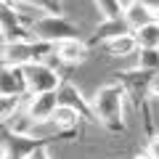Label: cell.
<instances>
[{
	"mask_svg": "<svg viewBox=\"0 0 159 159\" xmlns=\"http://www.w3.org/2000/svg\"><path fill=\"white\" fill-rule=\"evenodd\" d=\"M19 109H21V98H16V96H0V125H6Z\"/></svg>",
	"mask_w": 159,
	"mask_h": 159,
	"instance_id": "cell-16",
	"label": "cell"
},
{
	"mask_svg": "<svg viewBox=\"0 0 159 159\" xmlns=\"http://www.w3.org/2000/svg\"><path fill=\"white\" fill-rule=\"evenodd\" d=\"M135 159H151V157H148V154H146V151H141V154H138V157H135Z\"/></svg>",
	"mask_w": 159,
	"mask_h": 159,
	"instance_id": "cell-22",
	"label": "cell"
},
{
	"mask_svg": "<svg viewBox=\"0 0 159 159\" xmlns=\"http://www.w3.org/2000/svg\"><path fill=\"white\" fill-rule=\"evenodd\" d=\"M127 32H130V27L125 24L122 16H117V19H101V24L93 29V34L85 40V43H88V48L93 51V48H101L106 40L119 37V34H127Z\"/></svg>",
	"mask_w": 159,
	"mask_h": 159,
	"instance_id": "cell-9",
	"label": "cell"
},
{
	"mask_svg": "<svg viewBox=\"0 0 159 159\" xmlns=\"http://www.w3.org/2000/svg\"><path fill=\"white\" fill-rule=\"evenodd\" d=\"M98 8V13H101V19H117L122 16V0H93Z\"/></svg>",
	"mask_w": 159,
	"mask_h": 159,
	"instance_id": "cell-17",
	"label": "cell"
},
{
	"mask_svg": "<svg viewBox=\"0 0 159 159\" xmlns=\"http://www.w3.org/2000/svg\"><path fill=\"white\" fill-rule=\"evenodd\" d=\"M24 69V85H27V96L34 93H56V88L61 85V74L51 66L48 61L27 64Z\"/></svg>",
	"mask_w": 159,
	"mask_h": 159,
	"instance_id": "cell-4",
	"label": "cell"
},
{
	"mask_svg": "<svg viewBox=\"0 0 159 159\" xmlns=\"http://www.w3.org/2000/svg\"><path fill=\"white\" fill-rule=\"evenodd\" d=\"M29 37L32 40H43V43H61V40H69V37H80V27L66 19L64 13L53 11V13H45V16L34 19L29 24Z\"/></svg>",
	"mask_w": 159,
	"mask_h": 159,
	"instance_id": "cell-3",
	"label": "cell"
},
{
	"mask_svg": "<svg viewBox=\"0 0 159 159\" xmlns=\"http://www.w3.org/2000/svg\"><path fill=\"white\" fill-rule=\"evenodd\" d=\"M101 48L109 53V56H117V58L135 56V53H138V43H135V37H133V32H127V34H119V37L106 40V43H103Z\"/></svg>",
	"mask_w": 159,
	"mask_h": 159,
	"instance_id": "cell-13",
	"label": "cell"
},
{
	"mask_svg": "<svg viewBox=\"0 0 159 159\" xmlns=\"http://www.w3.org/2000/svg\"><path fill=\"white\" fill-rule=\"evenodd\" d=\"M88 56H90V48L82 37H69L53 45V58H58L64 66H80L88 61Z\"/></svg>",
	"mask_w": 159,
	"mask_h": 159,
	"instance_id": "cell-7",
	"label": "cell"
},
{
	"mask_svg": "<svg viewBox=\"0 0 159 159\" xmlns=\"http://www.w3.org/2000/svg\"><path fill=\"white\" fill-rule=\"evenodd\" d=\"M51 3H53V6H56V11H58V6H61V0H51Z\"/></svg>",
	"mask_w": 159,
	"mask_h": 159,
	"instance_id": "cell-23",
	"label": "cell"
},
{
	"mask_svg": "<svg viewBox=\"0 0 159 159\" xmlns=\"http://www.w3.org/2000/svg\"><path fill=\"white\" fill-rule=\"evenodd\" d=\"M0 96H27V85H24V69L11 66V64H0Z\"/></svg>",
	"mask_w": 159,
	"mask_h": 159,
	"instance_id": "cell-10",
	"label": "cell"
},
{
	"mask_svg": "<svg viewBox=\"0 0 159 159\" xmlns=\"http://www.w3.org/2000/svg\"><path fill=\"white\" fill-rule=\"evenodd\" d=\"M138 3H141L148 13H154V16L159 19V0H138Z\"/></svg>",
	"mask_w": 159,
	"mask_h": 159,
	"instance_id": "cell-20",
	"label": "cell"
},
{
	"mask_svg": "<svg viewBox=\"0 0 159 159\" xmlns=\"http://www.w3.org/2000/svg\"><path fill=\"white\" fill-rule=\"evenodd\" d=\"M51 146V141L43 138H27V135H13L3 130V157L6 159H29L34 151Z\"/></svg>",
	"mask_w": 159,
	"mask_h": 159,
	"instance_id": "cell-6",
	"label": "cell"
},
{
	"mask_svg": "<svg viewBox=\"0 0 159 159\" xmlns=\"http://www.w3.org/2000/svg\"><path fill=\"white\" fill-rule=\"evenodd\" d=\"M146 154L151 159H159V135H148V143H146Z\"/></svg>",
	"mask_w": 159,
	"mask_h": 159,
	"instance_id": "cell-18",
	"label": "cell"
},
{
	"mask_svg": "<svg viewBox=\"0 0 159 159\" xmlns=\"http://www.w3.org/2000/svg\"><path fill=\"white\" fill-rule=\"evenodd\" d=\"M56 106H58L56 93H34V96H29L27 101H24L21 111L27 114V117L37 119V122H45V119H51V117H53Z\"/></svg>",
	"mask_w": 159,
	"mask_h": 159,
	"instance_id": "cell-8",
	"label": "cell"
},
{
	"mask_svg": "<svg viewBox=\"0 0 159 159\" xmlns=\"http://www.w3.org/2000/svg\"><path fill=\"white\" fill-rule=\"evenodd\" d=\"M56 101H58V106H64V109H69V111L77 114L80 122H90V125H96V114H93L90 98L80 90L74 82L61 80V85L56 88Z\"/></svg>",
	"mask_w": 159,
	"mask_h": 159,
	"instance_id": "cell-5",
	"label": "cell"
},
{
	"mask_svg": "<svg viewBox=\"0 0 159 159\" xmlns=\"http://www.w3.org/2000/svg\"><path fill=\"white\" fill-rule=\"evenodd\" d=\"M29 159H51V154H48V146H45V148H40V151H34Z\"/></svg>",
	"mask_w": 159,
	"mask_h": 159,
	"instance_id": "cell-21",
	"label": "cell"
},
{
	"mask_svg": "<svg viewBox=\"0 0 159 159\" xmlns=\"http://www.w3.org/2000/svg\"><path fill=\"white\" fill-rule=\"evenodd\" d=\"M125 88L119 85L117 80L109 82V85L98 88L96 96L90 98L93 103V114H96V125L106 127L109 133L119 135V133L127 130V117H125Z\"/></svg>",
	"mask_w": 159,
	"mask_h": 159,
	"instance_id": "cell-1",
	"label": "cell"
},
{
	"mask_svg": "<svg viewBox=\"0 0 159 159\" xmlns=\"http://www.w3.org/2000/svg\"><path fill=\"white\" fill-rule=\"evenodd\" d=\"M148 98H157L159 101V72H154L151 80H148Z\"/></svg>",
	"mask_w": 159,
	"mask_h": 159,
	"instance_id": "cell-19",
	"label": "cell"
},
{
	"mask_svg": "<svg viewBox=\"0 0 159 159\" xmlns=\"http://www.w3.org/2000/svg\"><path fill=\"white\" fill-rule=\"evenodd\" d=\"M135 69L143 72H159V48H138L135 53Z\"/></svg>",
	"mask_w": 159,
	"mask_h": 159,
	"instance_id": "cell-15",
	"label": "cell"
},
{
	"mask_svg": "<svg viewBox=\"0 0 159 159\" xmlns=\"http://www.w3.org/2000/svg\"><path fill=\"white\" fill-rule=\"evenodd\" d=\"M53 56V45L43 40H3L0 45V64H11V66H27V64L45 61Z\"/></svg>",
	"mask_w": 159,
	"mask_h": 159,
	"instance_id": "cell-2",
	"label": "cell"
},
{
	"mask_svg": "<svg viewBox=\"0 0 159 159\" xmlns=\"http://www.w3.org/2000/svg\"><path fill=\"white\" fill-rule=\"evenodd\" d=\"M133 37H135L138 48H159V19L146 27L133 29Z\"/></svg>",
	"mask_w": 159,
	"mask_h": 159,
	"instance_id": "cell-14",
	"label": "cell"
},
{
	"mask_svg": "<svg viewBox=\"0 0 159 159\" xmlns=\"http://www.w3.org/2000/svg\"><path fill=\"white\" fill-rule=\"evenodd\" d=\"M122 19H125V24L130 27V32H133V29H138V27H146V24L157 21V16L148 13L138 0H130V3L122 6Z\"/></svg>",
	"mask_w": 159,
	"mask_h": 159,
	"instance_id": "cell-12",
	"label": "cell"
},
{
	"mask_svg": "<svg viewBox=\"0 0 159 159\" xmlns=\"http://www.w3.org/2000/svg\"><path fill=\"white\" fill-rule=\"evenodd\" d=\"M51 125L56 127L58 138H69V141H74L82 122H80V117L74 111H69V109H64V106H56V111H53V117H51Z\"/></svg>",
	"mask_w": 159,
	"mask_h": 159,
	"instance_id": "cell-11",
	"label": "cell"
}]
</instances>
